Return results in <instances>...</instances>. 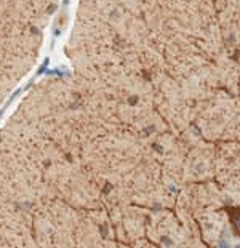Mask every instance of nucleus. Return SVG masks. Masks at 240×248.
Listing matches in <instances>:
<instances>
[{
  "mask_svg": "<svg viewBox=\"0 0 240 248\" xmlns=\"http://www.w3.org/2000/svg\"><path fill=\"white\" fill-rule=\"evenodd\" d=\"M229 216H231V224L234 232L240 235V208H231L229 210Z\"/></svg>",
  "mask_w": 240,
  "mask_h": 248,
  "instance_id": "f257e3e1",
  "label": "nucleus"
}]
</instances>
